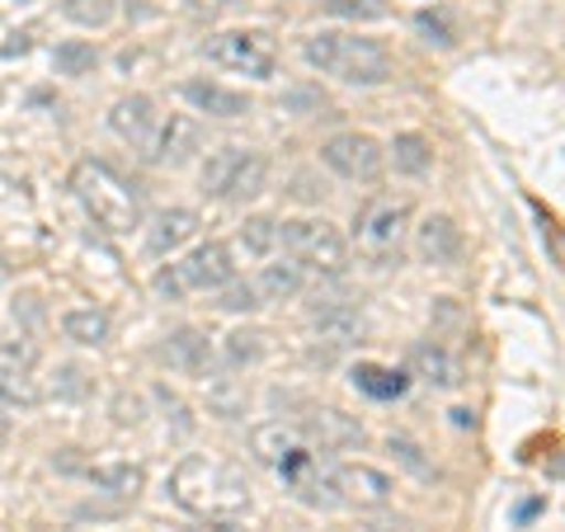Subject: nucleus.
I'll return each mask as SVG.
<instances>
[{"mask_svg": "<svg viewBox=\"0 0 565 532\" xmlns=\"http://www.w3.org/2000/svg\"><path fill=\"white\" fill-rule=\"evenodd\" d=\"M52 392L71 396V401L85 396V372H81V368H62V377H57V386H52Z\"/></svg>", "mask_w": 565, "mask_h": 532, "instance_id": "f704fd0d", "label": "nucleus"}, {"mask_svg": "<svg viewBox=\"0 0 565 532\" xmlns=\"http://www.w3.org/2000/svg\"><path fill=\"white\" fill-rule=\"evenodd\" d=\"M367 532H405V523H396V519H367Z\"/></svg>", "mask_w": 565, "mask_h": 532, "instance_id": "e433bc0d", "label": "nucleus"}, {"mask_svg": "<svg viewBox=\"0 0 565 532\" xmlns=\"http://www.w3.org/2000/svg\"><path fill=\"white\" fill-rule=\"evenodd\" d=\"M62 14L81 29H104V24H114L118 0H62Z\"/></svg>", "mask_w": 565, "mask_h": 532, "instance_id": "c85d7f7f", "label": "nucleus"}, {"mask_svg": "<svg viewBox=\"0 0 565 532\" xmlns=\"http://www.w3.org/2000/svg\"><path fill=\"white\" fill-rule=\"evenodd\" d=\"M411 377L429 382L434 392H457V386H462V363H457L438 340H419L411 349Z\"/></svg>", "mask_w": 565, "mask_h": 532, "instance_id": "6ab92c4d", "label": "nucleus"}, {"mask_svg": "<svg viewBox=\"0 0 565 532\" xmlns=\"http://www.w3.org/2000/svg\"><path fill=\"white\" fill-rule=\"evenodd\" d=\"M109 128L128 141V147L147 156V147L156 141V128H161V109H156L151 95H122L109 109Z\"/></svg>", "mask_w": 565, "mask_h": 532, "instance_id": "4468645a", "label": "nucleus"}, {"mask_svg": "<svg viewBox=\"0 0 565 532\" xmlns=\"http://www.w3.org/2000/svg\"><path fill=\"white\" fill-rule=\"evenodd\" d=\"M250 448H255V457H259L264 467L282 471V467H292L297 457H307V453H311V438H307L302 424L274 419V424H259V429L250 434Z\"/></svg>", "mask_w": 565, "mask_h": 532, "instance_id": "ddd939ff", "label": "nucleus"}, {"mask_svg": "<svg viewBox=\"0 0 565 532\" xmlns=\"http://www.w3.org/2000/svg\"><path fill=\"white\" fill-rule=\"evenodd\" d=\"M386 166L405 180H424L434 170V141L424 132H396L392 147H386Z\"/></svg>", "mask_w": 565, "mask_h": 532, "instance_id": "412c9836", "label": "nucleus"}, {"mask_svg": "<svg viewBox=\"0 0 565 532\" xmlns=\"http://www.w3.org/2000/svg\"><path fill=\"white\" fill-rule=\"evenodd\" d=\"M282 251H288L307 274H344L349 269V241L334 222L326 217H297L282 222Z\"/></svg>", "mask_w": 565, "mask_h": 532, "instance_id": "423d86ee", "label": "nucleus"}, {"mask_svg": "<svg viewBox=\"0 0 565 532\" xmlns=\"http://www.w3.org/2000/svg\"><path fill=\"white\" fill-rule=\"evenodd\" d=\"M6 278H10V264H6V259H0V288H6Z\"/></svg>", "mask_w": 565, "mask_h": 532, "instance_id": "58836bf2", "label": "nucleus"}, {"mask_svg": "<svg viewBox=\"0 0 565 532\" xmlns=\"http://www.w3.org/2000/svg\"><path fill=\"white\" fill-rule=\"evenodd\" d=\"M264 184H269V161L250 147H217L203 161V193L217 203L259 199Z\"/></svg>", "mask_w": 565, "mask_h": 532, "instance_id": "39448f33", "label": "nucleus"}, {"mask_svg": "<svg viewBox=\"0 0 565 532\" xmlns=\"http://www.w3.org/2000/svg\"><path fill=\"white\" fill-rule=\"evenodd\" d=\"M180 95H184V104L193 114H207V118H222V123H236V118H245L255 109L245 91H232V85H217V81H203V76L184 81Z\"/></svg>", "mask_w": 565, "mask_h": 532, "instance_id": "dca6fc26", "label": "nucleus"}, {"mask_svg": "<svg viewBox=\"0 0 565 532\" xmlns=\"http://www.w3.org/2000/svg\"><path fill=\"white\" fill-rule=\"evenodd\" d=\"M326 14L344 24H377L392 14V0H326Z\"/></svg>", "mask_w": 565, "mask_h": 532, "instance_id": "cd10ccee", "label": "nucleus"}, {"mask_svg": "<svg viewBox=\"0 0 565 532\" xmlns=\"http://www.w3.org/2000/svg\"><path fill=\"white\" fill-rule=\"evenodd\" d=\"M307 278H311V274H307L292 255H282V259H264V269L255 274V292H259L264 307H269V301H292V297H302Z\"/></svg>", "mask_w": 565, "mask_h": 532, "instance_id": "aec40b11", "label": "nucleus"}, {"mask_svg": "<svg viewBox=\"0 0 565 532\" xmlns=\"http://www.w3.org/2000/svg\"><path fill=\"white\" fill-rule=\"evenodd\" d=\"M321 166L330 174H340L349 184H373L377 174L386 170V147L373 132H334L326 147H321Z\"/></svg>", "mask_w": 565, "mask_h": 532, "instance_id": "1a4fd4ad", "label": "nucleus"}, {"mask_svg": "<svg viewBox=\"0 0 565 532\" xmlns=\"http://www.w3.org/2000/svg\"><path fill=\"white\" fill-rule=\"evenodd\" d=\"M236 251L245 259H274L282 251V222L278 217H245L236 232Z\"/></svg>", "mask_w": 565, "mask_h": 532, "instance_id": "b1692460", "label": "nucleus"}, {"mask_svg": "<svg viewBox=\"0 0 565 532\" xmlns=\"http://www.w3.org/2000/svg\"><path fill=\"white\" fill-rule=\"evenodd\" d=\"M363 334H367V321H363V311H353V307H326L311 321V340L321 353H344L353 344H363Z\"/></svg>", "mask_w": 565, "mask_h": 532, "instance_id": "f3484780", "label": "nucleus"}, {"mask_svg": "<svg viewBox=\"0 0 565 532\" xmlns=\"http://www.w3.org/2000/svg\"><path fill=\"white\" fill-rule=\"evenodd\" d=\"M193 532H250V528H241V519H203V528Z\"/></svg>", "mask_w": 565, "mask_h": 532, "instance_id": "c9c22d12", "label": "nucleus"}, {"mask_svg": "<svg viewBox=\"0 0 565 532\" xmlns=\"http://www.w3.org/2000/svg\"><path fill=\"white\" fill-rule=\"evenodd\" d=\"M71 193L81 199V208L95 217V226L114 236H128L147 217V203H141V189L109 161H81L71 170Z\"/></svg>", "mask_w": 565, "mask_h": 532, "instance_id": "7ed1b4c3", "label": "nucleus"}, {"mask_svg": "<svg viewBox=\"0 0 565 532\" xmlns=\"http://www.w3.org/2000/svg\"><path fill=\"white\" fill-rule=\"evenodd\" d=\"M349 377H353V386H359L363 396H373V401H401L405 392H411V372L382 368V363H359Z\"/></svg>", "mask_w": 565, "mask_h": 532, "instance_id": "4be33fe9", "label": "nucleus"}, {"mask_svg": "<svg viewBox=\"0 0 565 532\" xmlns=\"http://www.w3.org/2000/svg\"><path fill=\"white\" fill-rule=\"evenodd\" d=\"M166 359L180 368V372H207L212 368V349H207V334H199V330H174L170 334V344H166Z\"/></svg>", "mask_w": 565, "mask_h": 532, "instance_id": "393cba45", "label": "nucleus"}, {"mask_svg": "<svg viewBox=\"0 0 565 532\" xmlns=\"http://www.w3.org/2000/svg\"><path fill=\"white\" fill-rule=\"evenodd\" d=\"M411 217H415L411 199H367L359 208V217H353V245H359V255H367L373 264L396 259L405 245V232H411Z\"/></svg>", "mask_w": 565, "mask_h": 532, "instance_id": "0eeeda50", "label": "nucleus"}, {"mask_svg": "<svg viewBox=\"0 0 565 532\" xmlns=\"http://www.w3.org/2000/svg\"><path fill=\"white\" fill-rule=\"evenodd\" d=\"M52 66H57V76H90L99 66V47L90 39H66L52 52Z\"/></svg>", "mask_w": 565, "mask_h": 532, "instance_id": "a878e982", "label": "nucleus"}, {"mask_svg": "<svg viewBox=\"0 0 565 532\" xmlns=\"http://www.w3.org/2000/svg\"><path fill=\"white\" fill-rule=\"evenodd\" d=\"M236 278V255L226 241H207L199 251H189L184 259H174L170 269L156 274V292L166 301H184L199 292H222Z\"/></svg>", "mask_w": 565, "mask_h": 532, "instance_id": "20e7f679", "label": "nucleus"}, {"mask_svg": "<svg viewBox=\"0 0 565 532\" xmlns=\"http://www.w3.org/2000/svg\"><path fill=\"white\" fill-rule=\"evenodd\" d=\"M386 448H392L396 462H401L405 471H411V476H419V481H429V476H434V462H429V457H424V448H419L415 438L392 434V438H386Z\"/></svg>", "mask_w": 565, "mask_h": 532, "instance_id": "2f4dec72", "label": "nucleus"}, {"mask_svg": "<svg viewBox=\"0 0 565 532\" xmlns=\"http://www.w3.org/2000/svg\"><path fill=\"white\" fill-rule=\"evenodd\" d=\"M222 353H226V363L232 368H250V363H259V353H264V334L259 330H232L226 334V344H222Z\"/></svg>", "mask_w": 565, "mask_h": 532, "instance_id": "c756f323", "label": "nucleus"}, {"mask_svg": "<svg viewBox=\"0 0 565 532\" xmlns=\"http://www.w3.org/2000/svg\"><path fill=\"white\" fill-rule=\"evenodd\" d=\"M62 334H66L71 344L99 349V344H109L114 321H109V311H99V307H71V311L62 316Z\"/></svg>", "mask_w": 565, "mask_h": 532, "instance_id": "5701e85b", "label": "nucleus"}, {"mask_svg": "<svg viewBox=\"0 0 565 532\" xmlns=\"http://www.w3.org/2000/svg\"><path fill=\"white\" fill-rule=\"evenodd\" d=\"M302 62L321 76H334L344 85H359V91H373L396 76V62L377 39H363V33H340V29H321L302 39Z\"/></svg>", "mask_w": 565, "mask_h": 532, "instance_id": "f03ea898", "label": "nucleus"}, {"mask_svg": "<svg viewBox=\"0 0 565 532\" xmlns=\"http://www.w3.org/2000/svg\"><path fill=\"white\" fill-rule=\"evenodd\" d=\"M6 434H10V415H6V405H0V443H6Z\"/></svg>", "mask_w": 565, "mask_h": 532, "instance_id": "4c0bfd02", "label": "nucleus"}, {"mask_svg": "<svg viewBox=\"0 0 565 532\" xmlns=\"http://www.w3.org/2000/svg\"><path fill=\"white\" fill-rule=\"evenodd\" d=\"M170 500L193 519H245L250 513V486L236 467L217 457H184L170 471Z\"/></svg>", "mask_w": 565, "mask_h": 532, "instance_id": "f257e3e1", "label": "nucleus"}, {"mask_svg": "<svg viewBox=\"0 0 565 532\" xmlns=\"http://www.w3.org/2000/svg\"><path fill=\"white\" fill-rule=\"evenodd\" d=\"M467 241H462V226H457L448 212H429L419 226H415V255L419 264H429V269H452L457 259H462Z\"/></svg>", "mask_w": 565, "mask_h": 532, "instance_id": "f8f14e48", "label": "nucleus"}, {"mask_svg": "<svg viewBox=\"0 0 565 532\" xmlns=\"http://www.w3.org/2000/svg\"><path fill=\"white\" fill-rule=\"evenodd\" d=\"M217 307L222 311H245V316H250V311H259L264 307V301H259V292H255V278L250 283H226V288L217 292Z\"/></svg>", "mask_w": 565, "mask_h": 532, "instance_id": "473e14b6", "label": "nucleus"}, {"mask_svg": "<svg viewBox=\"0 0 565 532\" xmlns=\"http://www.w3.org/2000/svg\"><path fill=\"white\" fill-rule=\"evenodd\" d=\"M334 486H340V500L353 509H386L396 494V481L373 462H334Z\"/></svg>", "mask_w": 565, "mask_h": 532, "instance_id": "9d476101", "label": "nucleus"}, {"mask_svg": "<svg viewBox=\"0 0 565 532\" xmlns=\"http://www.w3.org/2000/svg\"><path fill=\"white\" fill-rule=\"evenodd\" d=\"M90 481L104 486V490H114V494H137L147 476H141V467L122 462V467H90Z\"/></svg>", "mask_w": 565, "mask_h": 532, "instance_id": "7c9ffc66", "label": "nucleus"}, {"mask_svg": "<svg viewBox=\"0 0 565 532\" xmlns=\"http://www.w3.org/2000/svg\"><path fill=\"white\" fill-rule=\"evenodd\" d=\"M199 151H203V128H199V118L170 114V118H161V128H156V141L147 147V161L161 166V170H180V166H189Z\"/></svg>", "mask_w": 565, "mask_h": 532, "instance_id": "9b49d317", "label": "nucleus"}, {"mask_svg": "<svg viewBox=\"0 0 565 532\" xmlns=\"http://www.w3.org/2000/svg\"><path fill=\"white\" fill-rule=\"evenodd\" d=\"M39 386H33V377L20 368V363H0V405H20V411H29V405H39Z\"/></svg>", "mask_w": 565, "mask_h": 532, "instance_id": "bb28decb", "label": "nucleus"}, {"mask_svg": "<svg viewBox=\"0 0 565 532\" xmlns=\"http://www.w3.org/2000/svg\"><path fill=\"white\" fill-rule=\"evenodd\" d=\"M302 429H307L316 453H349V448H363L367 443V429L359 424V415H344V411H334V405L311 411V419L302 424Z\"/></svg>", "mask_w": 565, "mask_h": 532, "instance_id": "2eb2a0df", "label": "nucleus"}, {"mask_svg": "<svg viewBox=\"0 0 565 532\" xmlns=\"http://www.w3.org/2000/svg\"><path fill=\"white\" fill-rule=\"evenodd\" d=\"M207 62L236 71V76H250V81H274L278 43L264 29H226L217 39H207Z\"/></svg>", "mask_w": 565, "mask_h": 532, "instance_id": "6e6552de", "label": "nucleus"}, {"mask_svg": "<svg viewBox=\"0 0 565 532\" xmlns=\"http://www.w3.org/2000/svg\"><path fill=\"white\" fill-rule=\"evenodd\" d=\"M415 29H419L429 43H438V47H452V43H457V39H452V29L444 24V14H429V10H424L419 20H415Z\"/></svg>", "mask_w": 565, "mask_h": 532, "instance_id": "72a5a7b5", "label": "nucleus"}, {"mask_svg": "<svg viewBox=\"0 0 565 532\" xmlns=\"http://www.w3.org/2000/svg\"><path fill=\"white\" fill-rule=\"evenodd\" d=\"M222 6H245V0H222Z\"/></svg>", "mask_w": 565, "mask_h": 532, "instance_id": "ea45409f", "label": "nucleus"}, {"mask_svg": "<svg viewBox=\"0 0 565 532\" xmlns=\"http://www.w3.org/2000/svg\"><path fill=\"white\" fill-rule=\"evenodd\" d=\"M199 226H203V217L193 208H166V212H156L151 226H147V251L156 259H166L174 251H184V245L199 236Z\"/></svg>", "mask_w": 565, "mask_h": 532, "instance_id": "a211bd4d", "label": "nucleus"}]
</instances>
